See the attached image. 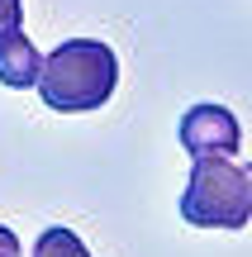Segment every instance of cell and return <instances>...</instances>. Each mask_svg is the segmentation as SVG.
I'll return each mask as SVG.
<instances>
[{"instance_id": "cell-3", "label": "cell", "mask_w": 252, "mask_h": 257, "mask_svg": "<svg viewBox=\"0 0 252 257\" xmlns=\"http://www.w3.org/2000/svg\"><path fill=\"white\" fill-rule=\"evenodd\" d=\"M181 148H186L190 157H233L238 148H243V128H238L233 110H224V105L205 100V105H190L186 114H181Z\"/></svg>"}, {"instance_id": "cell-1", "label": "cell", "mask_w": 252, "mask_h": 257, "mask_svg": "<svg viewBox=\"0 0 252 257\" xmlns=\"http://www.w3.org/2000/svg\"><path fill=\"white\" fill-rule=\"evenodd\" d=\"M38 95L57 114H86L100 110L119 86V57L100 38H62L38 62Z\"/></svg>"}, {"instance_id": "cell-4", "label": "cell", "mask_w": 252, "mask_h": 257, "mask_svg": "<svg viewBox=\"0 0 252 257\" xmlns=\"http://www.w3.org/2000/svg\"><path fill=\"white\" fill-rule=\"evenodd\" d=\"M38 62H43V53H38V48L29 43V34H24V10H19V0H0V86L29 91V86L38 81Z\"/></svg>"}, {"instance_id": "cell-5", "label": "cell", "mask_w": 252, "mask_h": 257, "mask_svg": "<svg viewBox=\"0 0 252 257\" xmlns=\"http://www.w3.org/2000/svg\"><path fill=\"white\" fill-rule=\"evenodd\" d=\"M34 257H91V248H86V243L76 238L72 229L53 224V229H43V233H38V243H34Z\"/></svg>"}, {"instance_id": "cell-7", "label": "cell", "mask_w": 252, "mask_h": 257, "mask_svg": "<svg viewBox=\"0 0 252 257\" xmlns=\"http://www.w3.org/2000/svg\"><path fill=\"white\" fill-rule=\"evenodd\" d=\"M247 176H252V167H247Z\"/></svg>"}, {"instance_id": "cell-2", "label": "cell", "mask_w": 252, "mask_h": 257, "mask_svg": "<svg viewBox=\"0 0 252 257\" xmlns=\"http://www.w3.org/2000/svg\"><path fill=\"white\" fill-rule=\"evenodd\" d=\"M181 219L195 229H247L252 224V176L233 157H195L181 191Z\"/></svg>"}, {"instance_id": "cell-6", "label": "cell", "mask_w": 252, "mask_h": 257, "mask_svg": "<svg viewBox=\"0 0 252 257\" xmlns=\"http://www.w3.org/2000/svg\"><path fill=\"white\" fill-rule=\"evenodd\" d=\"M0 257H19V238H15V229H5V224H0Z\"/></svg>"}]
</instances>
